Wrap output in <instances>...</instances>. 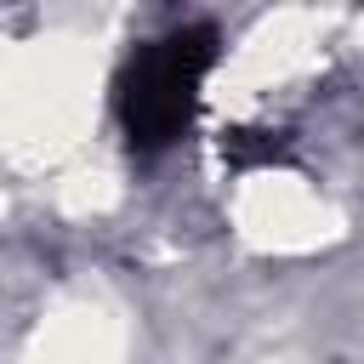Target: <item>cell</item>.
<instances>
[{"mask_svg": "<svg viewBox=\"0 0 364 364\" xmlns=\"http://www.w3.org/2000/svg\"><path fill=\"white\" fill-rule=\"evenodd\" d=\"M210 57H216V34L193 23V28L165 34V40H148V46L125 63L119 119H125V131H131L136 148L154 154V148H165V142L182 136Z\"/></svg>", "mask_w": 364, "mask_h": 364, "instance_id": "1", "label": "cell"}]
</instances>
